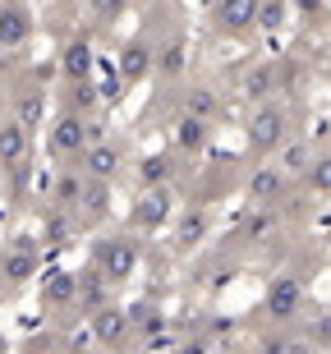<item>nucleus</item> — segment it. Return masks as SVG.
<instances>
[{"label":"nucleus","mask_w":331,"mask_h":354,"mask_svg":"<svg viewBox=\"0 0 331 354\" xmlns=\"http://www.w3.org/2000/svg\"><path fill=\"white\" fill-rule=\"evenodd\" d=\"M138 180H143V189H166V184L175 180V157L171 152H152V157L138 161Z\"/></svg>","instance_id":"nucleus-19"},{"label":"nucleus","mask_w":331,"mask_h":354,"mask_svg":"<svg viewBox=\"0 0 331 354\" xmlns=\"http://www.w3.org/2000/svg\"><path fill=\"white\" fill-rule=\"evenodd\" d=\"M322 341H331V313H322V322L313 327V341L308 345H322Z\"/></svg>","instance_id":"nucleus-34"},{"label":"nucleus","mask_w":331,"mask_h":354,"mask_svg":"<svg viewBox=\"0 0 331 354\" xmlns=\"http://www.w3.org/2000/svg\"><path fill=\"white\" fill-rule=\"evenodd\" d=\"M285 345H290L285 336H272V341H263V354H285Z\"/></svg>","instance_id":"nucleus-35"},{"label":"nucleus","mask_w":331,"mask_h":354,"mask_svg":"<svg viewBox=\"0 0 331 354\" xmlns=\"http://www.w3.org/2000/svg\"><path fill=\"white\" fill-rule=\"evenodd\" d=\"M120 166H124V147H120V143H106V138H97V143H88L79 152V175H83V180L111 184L120 175Z\"/></svg>","instance_id":"nucleus-4"},{"label":"nucleus","mask_w":331,"mask_h":354,"mask_svg":"<svg viewBox=\"0 0 331 354\" xmlns=\"http://www.w3.org/2000/svg\"><path fill=\"white\" fill-rule=\"evenodd\" d=\"M308 184H313L318 194H331V152H322V157L308 161Z\"/></svg>","instance_id":"nucleus-31"},{"label":"nucleus","mask_w":331,"mask_h":354,"mask_svg":"<svg viewBox=\"0 0 331 354\" xmlns=\"http://www.w3.org/2000/svg\"><path fill=\"white\" fill-rule=\"evenodd\" d=\"M152 65H157V74L161 79H180L185 74V65H189V46H185V37H171L161 51H152Z\"/></svg>","instance_id":"nucleus-20"},{"label":"nucleus","mask_w":331,"mask_h":354,"mask_svg":"<svg viewBox=\"0 0 331 354\" xmlns=\"http://www.w3.org/2000/svg\"><path fill=\"white\" fill-rule=\"evenodd\" d=\"M0 120H5V115H0Z\"/></svg>","instance_id":"nucleus-39"},{"label":"nucleus","mask_w":331,"mask_h":354,"mask_svg":"<svg viewBox=\"0 0 331 354\" xmlns=\"http://www.w3.org/2000/svg\"><path fill=\"white\" fill-rule=\"evenodd\" d=\"M60 74H65L69 83H88V74H93V41L69 37L65 51H60Z\"/></svg>","instance_id":"nucleus-14"},{"label":"nucleus","mask_w":331,"mask_h":354,"mask_svg":"<svg viewBox=\"0 0 331 354\" xmlns=\"http://www.w3.org/2000/svg\"><path fill=\"white\" fill-rule=\"evenodd\" d=\"M69 304H74V272L51 267L41 276V308H69Z\"/></svg>","instance_id":"nucleus-16"},{"label":"nucleus","mask_w":331,"mask_h":354,"mask_svg":"<svg viewBox=\"0 0 331 354\" xmlns=\"http://www.w3.org/2000/svg\"><path fill=\"white\" fill-rule=\"evenodd\" d=\"M60 5H79V0H60Z\"/></svg>","instance_id":"nucleus-38"},{"label":"nucleus","mask_w":331,"mask_h":354,"mask_svg":"<svg viewBox=\"0 0 331 354\" xmlns=\"http://www.w3.org/2000/svg\"><path fill=\"white\" fill-rule=\"evenodd\" d=\"M46 143H51L55 157H74V161H79L83 147L97 143V124H88V120L74 115V111H60V115H55V124H51V138H46Z\"/></svg>","instance_id":"nucleus-3"},{"label":"nucleus","mask_w":331,"mask_h":354,"mask_svg":"<svg viewBox=\"0 0 331 354\" xmlns=\"http://www.w3.org/2000/svg\"><path fill=\"white\" fill-rule=\"evenodd\" d=\"M93 267L102 272L106 286L129 281V276L138 272V249H133V239H102V244L93 249Z\"/></svg>","instance_id":"nucleus-2"},{"label":"nucleus","mask_w":331,"mask_h":354,"mask_svg":"<svg viewBox=\"0 0 331 354\" xmlns=\"http://www.w3.org/2000/svg\"><path fill=\"white\" fill-rule=\"evenodd\" d=\"M79 194H83V175H79V166H69V171L55 175L51 198H55V207H60V212H74V207H79Z\"/></svg>","instance_id":"nucleus-23"},{"label":"nucleus","mask_w":331,"mask_h":354,"mask_svg":"<svg viewBox=\"0 0 331 354\" xmlns=\"http://www.w3.org/2000/svg\"><path fill=\"white\" fill-rule=\"evenodd\" d=\"M69 111H74V115H93L97 111V88L93 83H69Z\"/></svg>","instance_id":"nucleus-30"},{"label":"nucleus","mask_w":331,"mask_h":354,"mask_svg":"<svg viewBox=\"0 0 331 354\" xmlns=\"http://www.w3.org/2000/svg\"><path fill=\"white\" fill-rule=\"evenodd\" d=\"M23 354H60V350H55V345H46V341H32Z\"/></svg>","instance_id":"nucleus-36"},{"label":"nucleus","mask_w":331,"mask_h":354,"mask_svg":"<svg viewBox=\"0 0 331 354\" xmlns=\"http://www.w3.org/2000/svg\"><path fill=\"white\" fill-rule=\"evenodd\" d=\"M290 5H294L299 14H304V19H313V14H322V10H327V0H290Z\"/></svg>","instance_id":"nucleus-33"},{"label":"nucleus","mask_w":331,"mask_h":354,"mask_svg":"<svg viewBox=\"0 0 331 354\" xmlns=\"http://www.w3.org/2000/svg\"><path fill=\"white\" fill-rule=\"evenodd\" d=\"M0 272H5L10 286L28 281V276L37 272V244H32V239H14L10 249H5V258H0Z\"/></svg>","instance_id":"nucleus-10"},{"label":"nucleus","mask_w":331,"mask_h":354,"mask_svg":"<svg viewBox=\"0 0 331 354\" xmlns=\"http://www.w3.org/2000/svg\"><path fill=\"white\" fill-rule=\"evenodd\" d=\"M32 37V14H28L23 0H0V46L5 51H19Z\"/></svg>","instance_id":"nucleus-6"},{"label":"nucleus","mask_w":331,"mask_h":354,"mask_svg":"<svg viewBox=\"0 0 331 354\" xmlns=\"http://www.w3.org/2000/svg\"><path fill=\"white\" fill-rule=\"evenodd\" d=\"M272 235H276V212H272V207H258L249 221H244V239L263 244V239H272Z\"/></svg>","instance_id":"nucleus-28"},{"label":"nucleus","mask_w":331,"mask_h":354,"mask_svg":"<svg viewBox=\"0 0 331 354\" xmlns=\"http://www.w3.org/2000/svg\"><path fill=\"white\" fill-rule=\"evenodd\" d=\"M41 239H46V244H69V239H74V212L51 207L41 216Z\"/></svg>","instance_id":"nucleus-25"},{"label":"nucleus","mask_w":331,"mask_h":354,"mask_svg":"<svg viewBox=\"0 0 331 354\" xmlns=\"http://www.w3.org/2000/svg\"><path fill=\"white\" fill-rule=\"evenodd\" d=\"M28 147H32V133H28L23 124H14V120H0V171L23 166Z\"/></svg>","instance_id":"nucleus-15"},{"label":"nucleus","mask_w":331,"mask_h":354,"mask_svg":"<svg viewBox=\"0 0 331 354\" xmlns=\"http://www.w3.org/2000/svg\"><path fill=\"white\" fill-rule=\"evenodd\" d=\"M285 189H290V180H285L276 166H258V171L249 175V198L258 203V207H272V203H281V198H285Z\"/></svg>","instance_id":"nucleus-11"},{"label":"nucleus","mask_w":331,"mask_h":354,"mask_svg":"<svg viewBox=\"0 0 331 354\" xmlns=\"http://www.w3.org/2000/svg\"><path fill=\"white\" fill-rule=\"evenodd\" d=\"M216 111H221V102H216V92H212V88H193V92L185 97V115L202 120V124H212Z\"/></svg>","instance_id":"nucleus-26"},{"label":"nucleus","mask_w":331,"mask_h":354,"mask_svg":"<svg viewBox=\"0 0 331 354\" xmlns=\"http://www.w3.org/2000/svg\"><path fill=\"white\" fill-rule=\"evenodd\" d=\"M106 281H102V272L97 267H88V272H74V304H83L88 313H97V308H106Z\"/></svg>","instance_id":"nucleus-17"},{"label":"nucleus","mask_w":331,"mask_h":354,"mask_svg":"<svg viewBox=\"0 0 331 354\" xmlns=\"http://www.w3.org/2000/svg\"><path fill=\"white\" fill-rule=\"evenodd\" d=\"M216 24L230 37H244L249 28H258V0H216Z\"/></svg>","instance_id":"nucleus-9"},{"label":"nucleus","mask_w":331,"mask_h":354,"mask_svg":"<svg viewBox=\"0 0 331 354\" xmlns=\"http://www.w3.org/2000/svg\"><path fill=\"white\" fill-rule=\"evenodd\" d=\"M180 354H207V345H185Z\"/></svg>","instance_id":"nucleus-37"},{"label":"nucleus","mask_w":331,"mask_h":354,"mask_svg":"<svg viewBox=\"0 0 331 354\" xmlns=\"http://www.w3.org/2000/svg\"><path fill=\"white\" fill-rule=\"evenodd\" d=\"M207 225H212V221H207V212H189L185 221L175 225V249L189 253L193 244H202V239H207Z\"/></svg>","instance_id":"nucleus-24"},{"label":"nucleus","mask_w":331,"mask_h":354,"mask_svg":"<svg viewBox=\"0 0 331 354\" xmlns=\"http://www.w3.org/2000/svg\"><path fill=\"white\" fill-rule=\"evenodd\" d=\"M285 19H290V0H258V28L276 32Z\"/></svg>","instance_id":"nucleus-29"},{"label":"nucleus","mask_w":331,"mask_h":354,"mask_svg":"<svg viewBox=\"0 0 331 354\" xmlns=\"http://www.w3.org/2000/svg\"><path fill=\"white\" fill-rule=\"evenodd\" d=\"M83 221H102L111 212V184L102 180H83V194H79V207H74Z\"/></svg>","instance_id":"nucleus-18"},{"label":"nucleus","mask_w":331,"mask_h":354,"mask_svg":"<svg viewBox=\"0 0 331 354\" xmlns=\"http://www.w3.org/2000/svg\"><path fill=\"white\" fill-rule=\"evenodd\" d=\"M171 212H175V203H171L166 189H147V194L133 203V225H138V230H161V225L171 221Z\"/></svg>","instance_id":"nucleus-7"},{"label":"nucleus","mask_w":331,"mask_h":354,"mask_svg":"<svg viewBox=\"0 0 331 354\" xmlns=\"http://www.w3.org/2000/svg\"><path fill=\"white\" fill-rule=\"evenodd\" d=\"M41 115H46V92L41 88H28L19 102H14V111H10V120L14 124H23L28 133H32V124H41Z\"/></svg>","instance_id":"nucleus-22"},{"label":"nucleus","mask_w":331,"mask_h":354,"mask_svg":"<svg viewBox=\"0 0 331 354\" xmlns=\"http://www.w3.org/2000/svg\"><path fill=\"white\" fill-rule=\"evenodd\" d=\"M263 308H267L272 322H290V317H299V313H304V281H294V276H276V281L267 286Z\"/></svg>","instance_id":"nucleus-5"},{"label":"nucleus","mask_w":331,"mask_h":354,"mask_svg":"<svg viewBox=\"0 0 331 354\" xmlns=\"http://www.w3.org/2000/svg\"><path fill=\"white\" fill-rule=\"evenodd\" d=\"M207 138H212V124H202V120H193V115L175 120V147H180V152H202Z\"/></svg>","instance_id":"nucleus-21"},{"label":"nucleus","mask_w":331,"mask_h":354,"mask_svg":"<svg viewBox=\"0 0 331 354\" xmlns=\"http://www.w3.org/2000/svg\"><path fill=\"white\" fill-rule=\"evenodd\" d=\"M152 74V46L143 37H133L115 60V83H143Z\"/></svg>","instance_id":"nucleus-8"},{"label":"nucleus","mask_w":331,"mask_h":354,"mask_svg":"<svg viewBox=\"0 0 331 354\" xmlns=\"http://www.w3.org/2000/svg\"><path fill=\"white\" fill-rule=\"evenodd\" d=\"M244 129H249V147L253 152H276L281 143H285V138H290V120H285V111H281V106H253V115H249V124H244Z\"/></svg>","instance_id":"nucleus-1"},{"label":"nucleus","mask_w":331,"mask_h":354,"mask_svg":"<svg viewBox=\"0 0 331 354\" xmlns=\"http://www.w3.org/2000/svg\"><path fill=\"white\" fill-rule=\"evenodd\" d=\"M276 152H281V166H276V171L285 175V180H290V175H304L308 161H313V157H308V143H281Z\"/></svg>","instance_id":"nucleus-27"},{"label":"nucleus","mask_w":331,"mask_h":354,"mask_svg":"<svg viewBox=\"0 0 331 354\" xmlns=\"http://www.w3.org/2000/svg\"><path fill=\"white\" fill-rule=\"evenodd\" d=\"M93 336H97V345L115 350V345L129 336V313H124V308H115V304L97 308V313H93Z\"/></svg>","instance_id":"nucleus-12"},{"label":"nucleus","mask_w":331,"mask_h":354,"mask_svg":"<svg viewBox=\"0 0 331 354\" xmlns=\"http://www.w3.org/2000/svg\"><path fill=\"white\" fill-rule=\"evenodd\" d=\"M124 5H129V0H93V14H97V24H115L120 14H124Z\"/></svg>","instance_id":"nucleus-32"},{"label":"nucleus","mask_w":331,"mask_h":354,"mask_svg":"<svg viewBox=\"0 0 331 354\" xmlns=\"http://www.w3.org/2000/svg\"><path fill=\"white\" fill-rule=\"evenodd\" d=\"M276 88H281V74H276L272 60H258V65L244 69V97H249L253 106H267Z\"/></svg>","instance_id":"nucleus-13"}]
</instances>
